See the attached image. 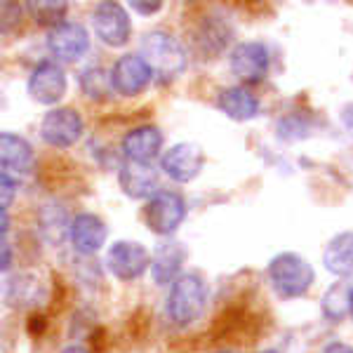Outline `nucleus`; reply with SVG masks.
Masks as SVG:
<instances>
[{
	"label": "nucleus",
	"instance_id": "nucleus-31",
	"mask_svg": "<svg viewBox=\"0 0 353 353\" xmlns=\"http://www.w3.org/2000/svg\"><path fill=\"white\" fill-rule=\"evenodd\" d=\"M219 353H236V351H219Z\"/></svg>",
	"mask_w": 353,
	"mask_h": 353
},
{
	"label": "nucleus",
	"instance_id": "nucleus-1",
	"mask_svg": "<svg viewBox=\"0 0 353 353\" xmlns=\"http://www.w3.org/2000/svg\"><path fill=\"white\" fill-rule=\"evenodd\" d=\"M141 57L161 83L174 81L186 68V50L174 36L165 31L146 33L141 41Z\"/></svg>",
	"mask_w": 353,
	"mask_h": 353
},
{
	"label": "nucleus",
	"instance_id": "nucleus-25",
	"mask_svg": "<svg viewBox=\"0 0 353 353\" xmlns=\"http://www.w3.org/2000/svg\"><path fill=\"white\" fill-rule=\"evenodd\" d=\"M130 8H132L134 12H139V14L149 17V14H156L158 10L163 8V3H130Z\"/></svg>",
	"mask_w": 353,
	"mask_h": 353
},
{
	"label": "nucleus",
	"instance_id": "nucleus-16",
	"mask_svg": "<svg viewBox=\"0 0 353 353\" xmlns=\"http://www.w3.org/2000/svg\"><path fill=\"white\" fill-rule=\"evenodd\" d=\"M186 261V248L176 241H168L158 245L151 254V276L158 285H168L179 278L181 264Z\"/></svg>",
	"mask_w": 353,
	"mask_h": 353
},
{
	"label": "nucleus",
	"instance_id": "nucleus-22",
	"mask_svg": "<svg viewBox=\"0 0 353 353\" xmlns=\"http://www.w3.org/2000/svg\"><path fill=\"white\" fill-rule=\"evenodd\" d=\"M31 19L41 26H50V31L64 24V17L68 12V3L64 0H36V3H26Z\"/></svg>",
	"mask_w": 353,
	"mask_h": 353
},
{
	"label": "nucleus",
	"instance_id": "nucleus-15",
	"mask_svg": "<svg viewBox=\"0 0 353 353\" xmlns=\"http://www.w3.org/2000/svg\"><path fill=\"white\" fill-rule=\"evenodd\" d=\"M36 156H33L31 144L19 134L3 132L0 134V165H3V172L17 179V174L31 172Z\"/></svg>",
	"mask_w": 353,
	"mask_h": 353
},
{
	"label": "nucleus",
	"instance_id": "nucleus-19",
	"mask_svg": "<svg viewBox=\"0 0 353 353\" xmlns=\"http://www.w3.org/2000/svg\"><path fill=\"white\" fill-rule=\"evenodd\" d=\"M217 106L221 113H226L233 121H250L259 113V101L252 92L245 88L221 90L217 97Z\"/></svg>",
	"mask_w": 353,
	"mask_h": 353
},
{
	"label": "nucleus",
	"instance_id": "nucleus-27",
	"mask_svg": "<svg viewBox=\"0 0 353 353\" xmlns=\"http://www.w3.org/2000/svg\"><path fill=\"white\" fill-rule=\"evenodd\" d=\"M3 271H8L10 269V261H12V252H10V245H8V241L3 238Z\"/></svg>",
	"mask_w": 353,
	"mask_h": 353
},
{
	"label": "nucleus",
	"instance_id": "nucleus-20",
	"mask_svg": "<svg viewBox=\"0 0 353 353\" xmlns=\"http://www.w3.org/2000/svg\"><path fill=\"white\" fill-rule=\"evenodd\" d=\"M351 294H353V288L349 283H344V281L334 283V285L323 294V301H321L323 316H325L330 323H339L346 313L351 316Z\"/></svg>",
	"mask_w": 353,
	"mask_h": 353
},
{
	"label": "nucleus",
	"instance_id": "nucleus-13",
	"mask_svg": "<svg viewBox=\"0 0 353 353\" xmlns=\"http://www.w3.org/2000/svg\"><path fill=\"white\" fill-rule=\"evenodd\" d=\"M68 236H71L73 248L81 254H92L97 250L104 248L109 229H106L104 219L97 217L92 212H81L73 217L68 224Z\"/></svg>",
	"mask_w": 353,
	"mask_h": 353
},
{
	"label": "nucleus",
	"instance_id": "nucleus-18",
	"mask_svg": "<svg viewBox=\"0 0 353 353\" xmlns=\"http://www.w3.org/2000/svg\"><path fill=\"white\" fill-rule=\"evenodd\" d=\"M323 264L332 276H353V231L337 233L323 252Z\"/></svg>",
	"mask_w": 353,
	"mask_h": 353
},
{
	"label": "nucleus",
	"instance_id": "nucleus-21",
	"mask_svg": "<svg viewBox=\"0 0 353 353\" xmlns=\"http://www.w3.org/2000/svg\"><path fill=\"white\" fill-rule=\"evenodd\" d=\"M5 297L17 309H24V306H33L36 301H41L43 290L38 285V278L33 276H14L12 281L8 283V290H5Z\"/></svg>",
	"mask_w": 353,
	"mask_h": 353
},
{
	"label": "nucleus",
	"instance_id": "nucleus-4",
	"mask_svg": "<svg viewBox=\"0 0 353 353\" xmlns=\"http://www.w3.org/2000/svg\"><path fill=\"white\" fill-rule=\"evenodd\" d=\"M186 217V203L174 191H158L144 208L146 226L158 236H172Z\"/></svg>",
	"mask_w": 353,
	"mask_h": 353
},
{
	"label": "nucleus",
	"instance_id": "nucleus-8",
	"mask_svg": "<svg viewBox=\"0 0 353 353\" xmlns=\"http://www.w3.org/2000/svg\"><path fill=\"white\" fill-rule=\"evenodd\" d=\"M269 50L261 43H241L231 52V73L241 83L257 85L269 73Z\"/></svg>",
	"mask_w": 353,
	"mask_h": 353
},
{
	"label": "nucleus",
	"instance_id": "nucleus-29",
	"mask_svg": "<svg viewBox=\"0 0 353 353\" xmlns=\"http://www.w3.org/2000/svg\"><path fill=\"white\" fill-rule=\"evenodd\" d=\"M259 353H281V351H273V349H269V351H259Z\"/></svg>",
	"mask_w": 353,
	"mask_h": 353
},
{
	"label": "nucleus",
	"instance_id": "nucleus-14",
	"mask_svg": "<svg viewBox=\"0 0 353 353\" xmlns=\"http://www.w3.org/2000/svg\"><path fill=\"white\" fill-rule=\"evenodd\" d=\"M163 146V134L158 128L153 125H141V128L130 130L128 134L123 137V156L128 158L130 163H144L151 165L153 158L161 153Z\"/></svg>",
	"mask_w": 353,
	"mask_h": 353
},
{
	"label": "nucleus",
	"instance_id": "nucleus-3",
	"mask_svg": "<svg viewBox=\"0 0 353 353\" xmlns=\"http://www.w3.org/2000/svg\"><path fill=\"white\" fill-rule=\"evenodd\" d=\"M313 266L294 252H283L271 259L269 281L283 299H297L313 285Z\"/></svg>",
	"mask_w": 353,
	"mask_h": 353
},
{
	"label": "nucleus",
	"instance_id": "nucleus-7",
	"mask_svg": "<svg viewBox=\"0 0 353 353\" xmlns=\"http://www.w3.org/2000/svg\"><path fill=\"white\" fill-rule=\"evenodd\" d=\"M94 33L104 45L109 48H123L130 41L132 24L121 3H99L92 14Z\"/></svg>",
	"mask_w": 353,
	"mask_h": 353
},
{
	"label": "nucleus",
	"instance_id": "nucleus-24",
	"mask_svg": "<svg viewBox=\"0 0 353 353\" xmlns=\"http://www.w3.org/2000/svg\"><path fill=\"white\" fill-rule=\"evenodd\" d=\"M0 191H3V205L0 210H8L10 205L14 201V193H17V179L5 172H0Z\"/></svg>",
	"mask_w": 353,
	"mask_h": 353
},
{
	"label": "nucleus",
	"instance_id": "nucleus-17",
	"mask_svg": "<svg viewBox=\"0 0 353 353\" xmlns=\"http://www.w3.org/2000/svg\"><path fill=\"white\" fill-rule=\"evenodd\" d=\"M118 184L125 196L130 198H149L156 196V186H158V174L151 165L144 163H125L118 172Z\"/></svg>",
	"mask_w": 353,
	"mask_h": 353
},
{
	"label": "nucleus",
	"instance_id": "nucleus-12",
	"mask_svg": "<svg viewBox=\"0 0 353 353\" xmlns=\"http://www.w3.org/2000/svg\"><path fill=\"white\" fill-rule=\"evenodd\" d=\"M88 48H90L88 31L81 24H76V21H64L61 26L52 28L48 36V50L59 61L81 59L88 52Z\"/></svg>",
	"mask_w": 353,
	"mask_h": 353
},
{
	"label": "nucleus",
	"instance_id": "nucleus-10",
	"mask_svg": "<svg viewBox=\"0 0 353 353\" xmlns=\"http://www.w3.org/2000/svg\"><path fill=\"white\" fill-rule=\"evenodd\" d=\"M203 165H205V153L201 146L191 144V141H181V144L170 146L161 158L163 172L170 179L181 181V184H186L193 176H198Z\"/></svg>",
	"mask_w": 353,
	"mask_h": 353
},
{
	"label": "nucleus",
	"instance_id": "nucleus-23",
	"mask_svg": "<svg viewBox=\"0 0 353 353\" xmlns=\"http://www.w3.org/2000/svg\"><path fill=\"white\" fill-rule=\"evenodd\" d=\"M81 85H83V92L88 97H92V99H104L113 85L111 73H106L104 68H99V66L85 68L81 76Z\"/></svg>",
	"mask_w": 353,
	"mask_h": 353
},
{
	"label": "nucleus",
	"instance_id": "nucleus-11",
	"mask_svg": "<svg viewBox=\"0 0 353 353\" xmlns=\"http://www.w3.org/2000/svg\"><path fill=\"white\" fill-rule=\"evenodd\" d=\"M151 76L153 71L141 54H123L111 68L113 90L123 97H137L139 92H144V88L151 83Z\"/></svg>",
	"mask_w": 353,
	"mask_h": 353
},
{
	"label": "nucleus",
	"instance_id": "nucleus-2",
	"mask_svg": "<svg viewBox=\"0 0 353 353\" xmlns=\"http://www.w3.org/2000/svg\"><path fill=\"white\" fill-rule=\"evenodd\" d=\"M205 306H208V288L201 276L186 273L172 283L168 297V313L174 325L186 327L196 323L203 316Z\"/></svg>",
	"mask_w": 353,
	"mask_h": 353
},
{
	"label": "nucleus",
	"instance_id": "nucleus-6",
	"mask_svg": "<svg viewBox=\"0 0 353 353\" xmlns=\"http://www.w3.org/2000/svg\"><path fill=\"white\" fill-rule=\"evenodd\" d=\"M83 118L76 109H68V106H59L52 109L41 123V137L45 144L54 146V149H68L83 137Z\"/></svg>",
	"mask_w": 353,
	"mask_h": 353
},
{
	"label": "nucleus",
	"instance_id": "nucleus-5",
	"mask_svg": "<svg viewBox=\"0 0 353 353\" xmlns=\"http://www.w3.org/2000/svg\"><path fill=\"white\" fill-rule=\"evenodd\" d=\"M106 266L118 281L130 283L144 276L146 269H151V254L137 241H118L106 252Z\"/></svg>",
	"mask_w": 353,
	"mask_h": 353
},
{
	"label": "nucleus",
	"instance_id": "nucleus-26",
	"mask_svg": "<svg viewBox=\"0 0 353 353\" xmlns=\"http://www.w3.org/2000/svg\"><path fill=\"white\" fill-rule=\"evenodd\" d=\"M323 353H353V346L344 344V341H332L323 349Z\"/></svg>",
	"mask_w": 353,
	"mask_h": 353
},
{
	"label": "nucleus",
	"instance_id": "nucleus-30",
	"mask_svg": "<svg viewBox=\"0 0 353 353\" xmlns=\"http://www.w3.org/2000/svg\"><path fill=\"white\" fill-rule=\"evenodd\" d=\"M351 318H353V294H351Z\"/></svg>",
	"mask_w": 353,
	"mask_h": 353
},
{
	"label": "nucleus",
	"instance_id": "nucleus-28",
	"mask_svg": "<svg viewBox=\"0 0 353 353\" xmlns=\"http://www.w3.org/2000/svg\"><path fill=\"white\" fill-rule=\"evenodd\" d=\"M61 353H90L88 349H85V346H78V344H73V346H66L64 351Z\"/></svg>",
	"mask_w": 353,
	"mask_h": 353
},
{
	"label": "nucleus",
	"instance_id": "nucleus-9",
	"mask_svg": "<svg viewBox=\"0 0 353 353\" xmlns=\"http://www.w3.org/2000/svg\"><path fill=\"white\" fill-rule=\"evenodd\" d=\"M28 94L38 104L52 106L66 94V73L57 61L45 59L31 71L28 78Z\"/></svg>",
	"mask_w": 353,
	"mask_h": 353
}]
</instances>
